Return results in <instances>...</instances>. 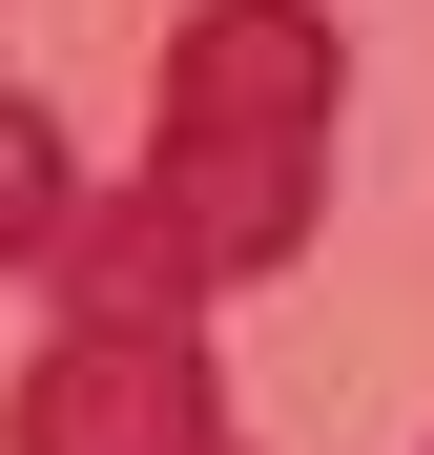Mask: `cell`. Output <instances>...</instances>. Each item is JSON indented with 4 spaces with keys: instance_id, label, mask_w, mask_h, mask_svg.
Returning <instances> with one entry per match:
<instances>
[{
    "instance_id": "7a4b0ae2",
    "label": "cell",
    "mask_w": 434,
    "mask_h": 455,
    "mask_svg": "<svg viewBox=\"0 0 434 455\" xmlns=\"http://www.w3.org/2000/svg\"><path fill=\"white\" fill-rule=\"evenodd\" d=\"M0 455H249L228 394H207V331L186 311H62L21 414H0Z\"/></svg>"
},
{
    "instance_id": "6da1fadb",
    "label": "cell",
    "mask_w": 434,
    "mask_h": 455,
    "mask_svg": "<svg viewBox=\"0 0 434 455\" xmlns=\"http://www.w3.org/2000/svg\"><path fill=\"white\" fill-rule=\"evenodd\" d=\"M331 124H351V42L311 0H186L166 42V124H145V187L186 207L207 269H289L331 228Z\"/></svg>"
},
{
    "instance_id": "3957f363",
    "label": "cell",
    "mask_w": 434,
    "mask_h": 455,
    "mask_svg": "<svg viewBox=\"0 0 434 455\" xmlns=\"http://www.w3.org/2000/svg\"><path fill=\"white\" fill-rule=\"evenodd\" d=\"M62 228H83V145H62V104L0 84V269H42Z\"/></svg>"
}]
</instances>
